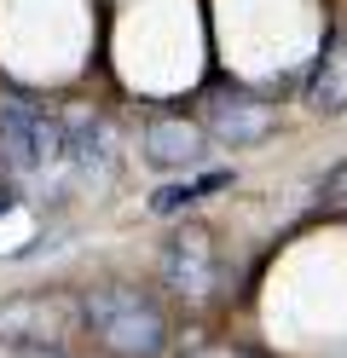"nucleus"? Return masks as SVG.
Instances as JSON below:
<instances>
[{
  "label": "nucleus",
  "instance_id": "f257e3e1",
  "mask_svg": "<svg viewBox=\"0 0 347 358\" xmlns=\"http://www.w3.org/2000/svg\"><path fill=\"white\" fill-rule=\"evenodd\" d=\"M81 324L99 335L116 358H156L168 347V318L139 283H99L81 301Z\"/></svg>",
  "mask_w": 347,
  "mask_h": 358
},
{
  "label": "nucleus",
  "instance_id": "423d86ee",
  "mask_svg": "<svg viewBox=\"0 0 347 358\" xmlns=\"http://www.w3.org/2000/svg\"><path fill=\"white\" fill-rule=\"evenodd\" d=\"M208 156V127L185 116H156L145 127V162L151 168H197Z\"/></svg>",
  "mask_w": 347,
  "mask_h": 358
},
{
  "label": "nucleus",
  "instance_id": "7ed1b4c3",
  "mask_svg": "<svg viewBox=\"0 0 347 358\" xmlns=\"http://www.w3.org/2000/svg\"><path fill=\"white\" fill-rule=\"evenodd\" d=\"M203 127H208V139H220V145H261V139H272L278 110L266 99L243 93V87H220V93L203 99Z\"/></svg>",
  "mask_w": 347,
  "mask_h": 358
},
{
  "label": "nucleus",
  "instance_id": "0eeeda50",
  "mask_svg": "<svg viewBox=\"0 0 347 358\" xmlns=\"http://www.w3.org/2000/svg\"><path fill=\"white\" fill-rule=\"evenodd\" d=\"M307 104L318 116H347V29L324 41V52L307 76Z\"/></svg>",
  "mask_w": 347,
  "mask_h": 358
},
{
  "label": "nucleus",
  "instance_id": "f03ea898",
  "mask_svg": "<svg viewBox=\"0 0 347 358\" xmlns=\"http://www.w3.org/2000/svg\"><path fill=\"white\" fill-rule=\"evenodd\" d=\"M0 156L18 173H35L64 156V122L35 99H0Z\"/></svg>",
  "mask_w": 347,
  "mask_h": 358
},
{
  "label": "nucleus",
  "instance_id": "9b49d317",
  "mask_svg": "<svg viewBox=\"0 0 347 358\" xmlns=\"http://www.w3.org/2000/svg\"><path fill=\"white\" fill-rule=\"evenodd\" d=\"M12 203H18V196H12V191H0V214H6V208H12Z\"/></svg>",
  "mask_w": 347,
  "mask_h": 358
},
{
  "label": "nucleus",
  "instance_id": "39448f33",
  "mask_svg": "<svg viewBox=\"0 0 347 358\" xmlns=\"http://www.w3.org/2000/svg\"><path fill=\"white\" fill-rule=\"evenodd\" d=\"M76 318H81V306L76 301H64V295H23V301H12V306H0V335L6 341H35V347H46V341H64V329H76Z\"/></svg>",
  "mask_w": 347,
  "mask_h": 358
},
{
  "label": "nucleus",
  "instance_id": "1a4fd4ad",
  "mask_svg": "<svg viewBox=\"0 0 347 358\" xmlns=\"http://www.w3.org/2000/svg\"><path fill=\"white\" fill-rule=\"evenodd\" d=\"M226 185H231V173H226V168H215V173L179 179V185H162V191L151 196V208H156V214H179L185 203H203V196H215V191H226Z\"/></svg>",
  "mask_w": 347,
  "mask_h": 358
},
{
  "label": "nucleus",
  "instance_id": "20e7f679",
  "mask_svg": "<svg viewBox=\"0 0 347 358\" xmlns=\"http://www.w3.org/2000/svg\"><path fill=\"white\" fill-rule=\"evenodd\" d=\"M220 278V260H215V231L208 226H179L162 249V283L185 301H203Z\"/></svg>",
  "mask_w": 347,
  "mask_h": 358
},
{
  "label": "nucleus",
  "instance_id": "6e6552de",
  "mask_svg": "<svg viewBox=\"0 0 347 358\" xmlns=\"http://www.w3.org/2000/svg\"><path fill=\"white\" fill-rule=\"evenodd\" d=\"M64 156H76V168H99V173H110V162H116V133L99 122V116H81L76 122V133L64 127Z\"/></svg>",
  "mask_w": 347,
  "mask_h": 358
},
{
  "label": "nucleus",
  "instance_id": "9d476101",
  "mask_svg": "<svg viewBox=\"0 0 347 358\" xmlns=\"http://www.w3.org/2000/svg\"><path fill=\"white\" fill-rule=\"evenodd\" d=\"M318 208H324V214H336V220H347V162H336L330 173H324V185H318Z\"/></svg>",
  "mask_w": 347,
  "mask_h": 358
}]
</instances>
